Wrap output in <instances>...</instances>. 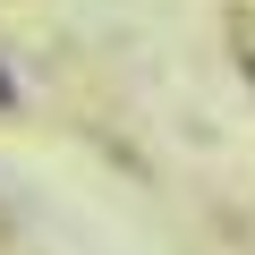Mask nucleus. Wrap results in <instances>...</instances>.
I'll return each mask as SVG.
<instances>
[{
  "mask_svg": "<svg viewBox=\"0 0 255 255\" xmlns=\"http://www.w3.org/2000/svg\"><path fill=\"white\" fill-rule=\"evenodd\" d=\"M247 85H255V51H247Z\"/></svg>",
  "mask_w": 255,
  "mask_h": 255,
  "instance_id": "f257e3e1",
  "label": "nucleus"
},
{
  "mask_svg": "<svg viewBox=\"0 0 255 255\" xmlns=\"http://www.w3.org/2000/svg\"><path fill=\"white\" fill-rule=\"evenodd\" d=\"M0 102H9V77H0Z\"/></svg>",
  "mask_w": 255,
  "mask_h": 255,
  "instance_id": "f03ea898",
  "label": "nucleus"
}]
</instances>
